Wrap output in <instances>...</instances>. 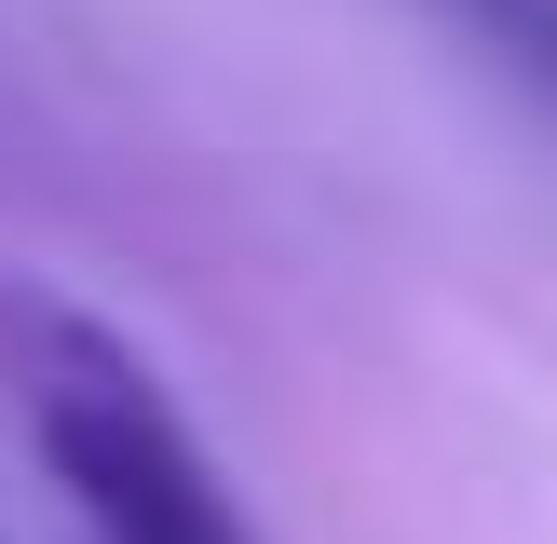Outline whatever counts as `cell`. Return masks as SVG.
<instances>
[{
	"instance_id": "2",
	"label": "cell",
	"mask_w": 557,
	"mask_h": 544,
	"mask_svg": "<svg viewBox=\"0 0 557 544\" xmlns=\"http://www.w3.org/2000/svg\"><path fill=\"white\" fill-rule=\"evenodd\" d=\"M422 14L449 27V41H476L490 69H504L517 96L557 123V0H422Z\"/></svg>"
},
{
	"instance_id": "1",
	"label": "cell",
	"mask_w": 557,
	"mask_h": 544,
	"mask_svg": "<svg viewBox=\"0 0 557 544\" xmlns=\"http://www.w3.org/2000/svg\"><path fill=\"white\" fill-rule=\"evenodd\" d=\"M0 368L27 395V435L69 477V504L96 517V544H259L218 477V449L190 435V408L163 395V368L96 326L82 299L0 286Z\"/></svg>"
}]
</instances>
